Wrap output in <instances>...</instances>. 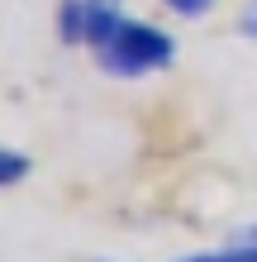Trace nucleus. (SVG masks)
Wrapping results in <instances>:
<instances>
[{
	"mask_svg": "<svg viewBox=\"0 0 257 262\" xmlns=\"http://www.w3.org/2000/svg\"><path fill=\"white\" fill-rule=\"evenodd\" d=\"M243 34H248V38H257V0H252L248 14H243Z\"/></svg>",
	"mask_w": 257,
	"mask_h": 262,
	"instance_id": "423d86ee",
	"label": "nucleus"
},
{
	"mask_svg": "<svg viewBox=\"0 0 257 262\" xmlns=\"http://www.w3.org/2000/svg\"><path fill=\"white\" fill-rule=\"evenodd\" d=\"M29 177V158L24 152H14L0 143V191H10V186H19V181Z\"/></svg>",
	"mask_w": 257,
	"mask_h": 262,
	"instance_id": "20e7f679",
	"label": "nucleus"
},
{
	"mask_svg": "<svg viewBox=\"0 0 257 262\" xmlns=\"http://www.w3.org/2000/svg\"><path fill=\"white\" fill-rule=\"evenodd\" d=\"M96 67L105 76H114V81H138V76H157L176 62V38L167 29L148 24V19H129V14H119L110 24V34H105L96 48Z\"/></svg>",
	"mask_w": 257,
	"mask_h": 262,
	"instance_id": "f257e3e1",
	"label": "nucleus"
},
{
	"mask_svg": "<svg viewBox=\"0 0 257 262\" xmlns=\"http://www.w3.org/2000/svg\"><path fill=\"white\" fill-rule=\"evenodd\" d=\"M172 14H181V19H205L209 10H215V0H162Z\"/></svg>",
	"mask_w": 257,
	"mask_h": 262,
	"instance_id": "39448f33",
	"label": "nucleus"
},
{
	"mask_svg": "<svg viewBox=\"0 0 257 262\" xmlns=\"http://www.w3.org/2000/svg\"><path fill=\"white\" fill-rule=\"evenodd\" d=\"M238 238H248V243H257V229H243V234H238Z\"/></svg>",
	"mask_w": 257,
	"mask_h": 262,
	"instance_id": "0eeeda50",
	"label": "nucleus"
},
{
	"mask_svg": "<svg viewBox=\"0 0 257 262\" xmlns=\"http://www.w3.org/2000/svg\"><path fill=\"white\" fill-rule=\"evenodd\" d=\"M176 262H257V243L233 238L229 248H219V253H186V257H176Z\"/></svg>",
	"mask_w": 257,
	"mask_h": 262,
	"instance_id": "7ed1b4c3",
	"label": "nucleus"
},
{
	"mask_svg": "<svg viewBox=\"0 0 257 262\" xmlns=\"http://www.w3.org/2000/svg\"><path fill=\"white\" fill-rule=\"evenodd\" d=\"M119 14H124L119 0H62V10H57V34H62V43H72V48H96Z\"/></svg>",
	"mask_w": 257,
	"mask_h": 262,
	"instance_id": "f03ea898",
	"label": "nucleus"
}]
</instances>
